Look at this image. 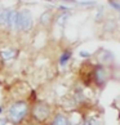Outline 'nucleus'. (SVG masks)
Listing matches in <instances>:
<instances>
[{"label":"nucleus","instance_id":"8","mask_svg":"<svg viewBox=\"0 0 120 125\" xmlns=\"http://www.w3.org/2000/svg\"><path fill=\"white\" fill-rule=\"evenodd\" d=\"M70 57H71V52H70V50H66V52H65V53L61 55V59H59V63H61L62 66H63V64L66 63V62L68 61V59H70Z\"/></svg>","mask_w":120,"mask_h":125},{"label":"nucleus","instance_id":"5","mask_svg":"<svg viewBox=\"0 0 120 125\" xmlns=\"http://www.w3.org/2000/svg\"><path fill=\"white\" fill-rule=\"evenodd\" d=\"M96 80L99 85H102L103 83L106 81V71L103 70L102 67H98L96 70Z\"/></svg>","mask_w":120,"mask_h":125},{"label":"nucleus","instance_id":"6","mask_svg":"<svg viewBox=\"0 0 120 125\" xmlns=\"http://www.w3.org/2000/svg\"><path fill=\"white\" fill-rule=\"evenodd\" d=\"M17 54V50L16 49H5L1 52V58L5 59V61H9V59H13Z\"/></svg>","mask_w":120,"mask_h":125},{"label":"nucleus","instance_id":"9","mask_svg":"<svg viewBox=\"0 0 120 125\" xmlns=\"http://www.w3.org/2000/svg\"><path fill=\"white\" fill-rule=\"evenodd\" d=\"M49 17H50V13H49V12H45L44 14L41 16V22H43L44 25H47L48 22H49V20H50Z\"/></svg>","mask_w":120,"mask_h":125},{"label":"nucleus","instance_id":"1","mask_svg":"<svg viewBox=\"0 0 120 125\" xmlns=\"http://www.w3.org/2000/svg\"><path fill=\"white\" fill-rule=\"evenodd\" d=\"M27 112H29V107L27 103L23 101L14 102L8 111V120L13 124H20L22 120L26 117Z\"/></svg>","mask_w":120,"mask_h":125},{"label":"nucleus","instance_id":"11","mask_svg":"<svg viewBox=\"0 0 120 125\" xmlns=\"http://www.w3.org/2000/svg\"><path fill=\"white\" fill-rule=\"evenodd\" d=\"M80 55H81V57H89V53L88 52H80Z\"/></svg>","mask_w":120,"mask_h":125},{"label":"nucleus","instance_id":"10","mask_svg":"<svg viewBox=\"0 0 120 125\" xmlns=\"http://www.w3.org/2000/svg\"><path fill=\"white\" fill-rule=\"evenodd\" d=\"M88 125H101V123H99L97 119H90L89 123H88Z\"/></svg>","mask_w":120,"mask_h":125},{"label":"nucleus","instance_id":"7","mask_svg":"<svg viewBox=\"0 0 120 125\" xmlns=\"http://www.w3.org/2000/svg\"><path fill=\"white\" fill-rule=\"evenodd\" d=\"M52 125H68V121L63 115H57V116L54 117Z\"/></svg>","mask_w":120,"mask_h":125},{"label":"nucleus","instance_id":"4","mask_svg":"<svg viewBox=\"0 0 120 125\" xmlns=\"http://www.w3.org/2000/svg\"><path fill=\"white\" fill-rule=\"evenodd\" d=\"M12 9H3L0 10V25L8 27V21H9V16H11Z\"/></svg>","mask_w":120,"mask_h":125},{"label":"nucleus","instance_id":"3","mask_svg":"<svg viewBox=\"0 0 120 125\" xmlns=\"http://www.w3.org/2000/svg\"><path fill=\"white\" fill-rule=\"evenodd\" d=\"M49 114H50V108L47 103H44V102L38 103L34 108V116L38 120H40V121H43V120L47 119L49 116Z\"/></svg>","mask_w":120,"mask_h":125},{"label":"nucleus","instance_id":"2","mask_svg":"<svg viewBox=\"0 0 120 125\" xmlns=\"http://www.w3.org/2000/svg\"><path fill=\"white\" fill-rule=\"evenodd\" d=\"M32 26V17L29 10H22L17 13L16 18V29L17 30H25L29 31Z\"/></svg>","mask_w":120,"mask_h":125}]
</instances>
